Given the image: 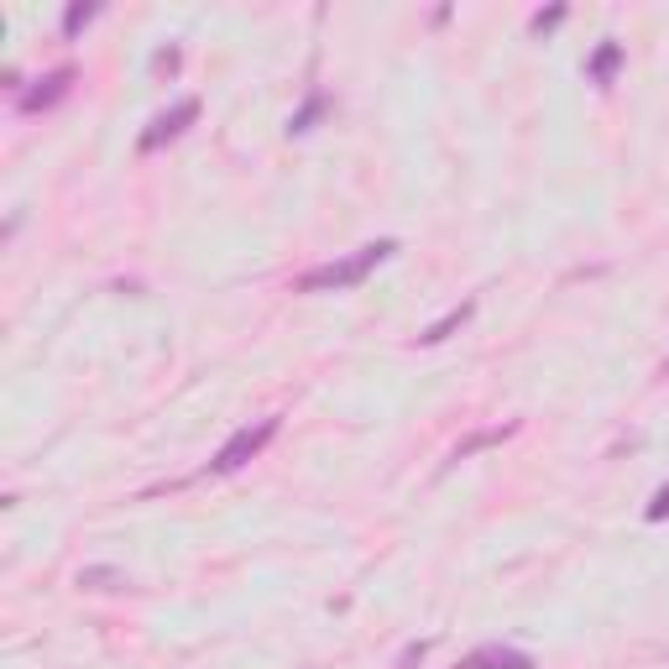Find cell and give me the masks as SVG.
<instances>
[{
    "label": "cell",
    "instance_id": "cell-1",
    "mask_svg": "<svg viewBox=\"0 0 669 669\" xmlns=\"http://www.w3.org/2000/svg\"><path fill=\"white\" fill-rule=\"evenodd\" d=\"M397 252V240H372V246H356L351 257H335V262H319L309 273L298 277V293H345V288H361L366 277L377 273L382 262Z\"/></svg>",
    "mask_w": 669,
    "mask_h": 669
},
{
    "label": "cell",
    "instance_id": "cell-2",
    "mask_svg": "<svg viewBox=\"0 0 669 669\" xmlns=\"http://www.w3.org/2000/svg\"><path fill=\"white\" fill-rule=\"evenodd\" d=\"M277 419H257V424H246V430H236L230 440H225L220 450H215V461H209V476H230V471H240L246 461H257L262 450L277 440Z\"/></svg>",
    "mask_w": 669,
    "mask_h": 669
},
{
    "label": "cell",
    "instance_id": "cell-3",
    "mask_svg": "<svg viewBox=\"0 0 669 669\" xmlns=\"http://www.w3.org/2000/svg\"><path fill=\"white\" fill-rule=\"evenodd\" d=\"M194 120H199V100L189 95V100L168 105L163 116H153V126H147V131L137 137V147H141V153H157V147H168V141L184 137V131H189Z\"/></svg>",
    "mask_w": 669,
    "mask_h": 669
},
{
    "label": "cell",
    "instance_id": "cell-4",
    "mask_svg": "<svg viewBox=\"0 0 669 669\" xmlns=\"http://www.w3.org/2000/svg\"><path fill=\"white\" fill-rule=\"evenodd\" d=\"M73 79H79V73H73L69 63H63V69H52V73H42V79H37L32 89H21V95H17V110H21V116H37V110H52V105H58V100H69Z\"/></svg>",
    "mask_w": 669,
    "mask_h": 669
},
{
    "label": "cell",
    "instance_id": "cell-5",
    "mask_svg": "<svg viewBox=\"0 0 669 669\" xmlns=\"http://www.w3.org/2000/svg\"><path fill=\"white\" fill-rule=\"evenodd\" d=\"M455 669H539V665H533V653L513 649V643H481Z\"/></svg>",
    "mask_w": 669,
    "mask_h": 669
},
{
    "label": "cell",
    "instance_id": "cell-6",
    "mask_svg": "<svg viewBox=\"0 0 669 669\" xmlns=\"http://www.w3.org/2000/svg\"><path fill=\"white\" fill-rule=\"evenodd\" d=\"M622 58H628V52H622V42H618V37H607V42L591 52V63H586V79H591L597 89H607V85H612V79L622 73Z\"/></svg>",
    "mask_w": 669,
    "mask_h": 669
},
{
    "label": "cell",
    "instance_id": "cell-7",
    "mask_svg": "<svg viewBox=\"0 0 669 669\" xmlns=\"http://www.w3.org/2000/svg\"><path fill=\"white\" fill-rule=\"evenodd\" d=\"M471 314H476V298H465V304H455V309H450L445 319H434V325L424 329V335H419V345H445L450 335H455V329H461L465 319H471Z\"/></svg>",
    "mask_w": 669,
    "mask_h": 669
},
{
    "label": "cell",
    "instance_id": "cell-8",
    "mask_svg": "<svg viewBox=\"0 0 669 669\" xmlns=\"http://www.w3.org/2000/svg\"><path fill=\"white\" fill-rule=\"evenodd\" d=\"M518 434V424H498V430H481V434H471V440H461V445L450 450V461H471L476 450H492V445H502V440H513Z\"/></svg>",
    "mask_w": 669,
    "mask_h": 669
},
{
    "label": "cell",
    "instance_id": "cell-9",
    "mask_svg": "<svg viewBox=\"0 0 669 669\" xmlns=\"http://www.w3.org/2000/svg\"><path fill=\"white\" fill-rule=\"evenodd\" d=\"M79 586H89V591H126L131 575H126V570H110V565H85L79 570Z\"/></svg>",
    "mask_w": 669,
    "mask_h": 669
},
{
    "label": "cell",
    "instance_id": "cell-10",
    "mask_svg": "<svg viewBox=\"0 0 669 669\" xmlns=\"http://www.w3.org/2000/svg\"><path fill=\"white\" fill-rule=\"evenodd\" d=\"M325 89H314V95H309V100H304V105H298V110H293V116H288V137H304V131H314V120H319V116H325Z\"/></svg>",
    "mask_w": 669,
    "mask_h": 669
},
{
    "label": "cell",
    "instance_id": "cell-11",
    "mask_svg": "<svg viewBox=\"0 0 669 669\" xmlns=\"http://www.w3.org/2000/svg\"><path fill=\"white\" fill-rule=\"evenodd\" d=\"M95 17H100V6H95V0H73L69 11H63V37L73 42V37L85 32V27H89Z\"/></svg>",
    "mask_w": 669,
    "mask_h": 669
},
{
    "label": "cell",
    "instance_id": "cell-12",
    "mask_svg": "<svg viewBox=\"0 0 669 669\" xmlns=\"http://www.w3.org/2000/svg\"><path fill=\"white\" fill-rule=\"evenodd\" d=\"M565 17H570L565 6H550V11H533V17H529V32H533V37H544V32H554V27H560Z\"/></svg>",
    "mask_w": 669,
    "mask_h": 669
},
{
    "label": "cell",
    "instance_id": "cell-13",
    "mask_svg": "<svg viewBox=\"0 0 669 669\" xmlns=\"http://www.w3.org/2000/svg\"><path fill=\"white\" fill-rule=\"evenodd\" d=\"M643 518H649V523H665V518H669V481H665V486H659V492H653V498H649V508H643Z\"/></svg>",
    "mask_w": 669,
    "mask_h": 669
},
{
    "label": "cell",
    "instance_id": "cell-14",
    "mask_svg": "<svg viewBox=\"0 0 669 669\" xmlns=\"http://www.w3.org/2000/svg\"><path fill=\"white\" fill-rule=\"evenodd\" d=\"M424 653H430V643L419 638V643H409V649L397 653V669H413V665H424Z\"/></svg>",
    "mask_w": 669,
    "mask_h": 669
},
{
    "label": "cell",
    "instance_id": "cell-15",
    "mask_svg": "<svg viewBox=\"0 0 669 669\" xmlns=\"http://www.w3.org/2000/svg\"><path fill=\"white\" fill-rule=\"evenodd\" d=\"M178 58H184V52H178V48H157L153 69H157V73H173V69H178Z\"/></svg>",
    "mask_w": 669,
    "mask_h": 669
},
{
    "label": "cell",
    "instance_id": "cell-16",
    "mask_svg": "<svg viewBox=\"0 0 669 669\" xmlns=\"http://www.w3.org/2000/svg\"><path fill=\"white\" fill-rule=\"evenodd\" d=\"M665 377H669V361H665Z\"/></svg>",
    "mask_w": 669,
    "mask_h": 669
}]
</instances>
